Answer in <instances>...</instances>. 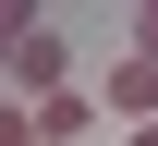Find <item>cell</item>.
Masks as SVG:
<instances>
[{
  "label": "cell",
  "mask_w": 158,
  "mask_h": 146,
  "mask_svg": "<svg viewBox=\"0 0 158 146\" xmlns=\"http://www.w3.org/2000/svg\"><path fill=\"white\" fill-rule=\"evenodd\" d=\"M85 122H98V98L73 85V98H49V110H37V146H85Z\"/></svg>",
  "instance_id": "cell-3"
},
{
  "label": "cell",
  "mask_w": 158,
  "mask_h": 146,
  "mask_svg": "<svg viewBox=\"0 0 158 146\" xmlns=\"http://www.w3.org/2000/svg\"><path fill=\"white\" fill-rule=\"evenodd\" d=\"M134 146H158V122H146V134H134Z\"/></svg>",
  "instance_id": "cell-7"
},
{
  "label": "cell",
  "mask_w": 158,
  "mask_h": 146,
  "mask_svg": "<svg viewBox=\"0 0 158 146\" xmlns=\"http://www.w3.org/2000/svg\"><path fill=\"white\" fill-rule=\"evenodd\" d=\"M98 110H122V122L146 134V122H158V61H122V73L98 85Z\"/></svg>",
  "instance_id": "cell-2"
},
{
  "label": "cell",
  "mask_w": 158,
  "mask_h": 146,
  "mask_svg": "<svg viewBox=\"0 0 158 146\" xmlns=\"http://www.w3.org/2000/svg\"><path fill=\"white\" fill-rule=\"evenodd\" d=\"M0 146H37V110L24 98H0Z\"/></svg>",
  "instance_id": "cell-5"
},
{
  "label": "cell",
  "mask_w": 158,
  "mask_h": 146,
  "mask_svg": "<svg viewBox=\"0 0 158 146\" xmlns=\"http://www.w3.org/2000/svg\"><path fill=\"white\" fill-rule=\"evenodd\" d=\"M24 24H37V12H12V0H0V85H12V49H24Z\"/></svg>",
  "instance_id": "cell-4"
},
{
  "label": "cell",
  "mask_w": 158,
  "mask_h": 146,
  "mask_svg": "<svg viewBox=\"0 0 158 146\" xmlns=\"http://www.w3.org/2000/svg\"><path fill=\"white\" fill-rule=\"evenodd\" d=\"M0 98H24V110L73 98V49H61V24H24V49H12V85H0Z\"/></svg>",
  "instance_id": "cell-1"
},
{
  "label": "cell",
  "mask_w": 158,
  "mask_h": 146,
  "mask_svg": "<svg viewBox=\"0 0 158 146\" xmlns=\"http://www.w3.org/2000/svg\"><path fill=\"white\" fill-rule=\"evenodd\" d=\"M134 61H158V0H146V12H134Z\"/></svg>",
  "instance_id": "cell-6"
}]
</instances>
